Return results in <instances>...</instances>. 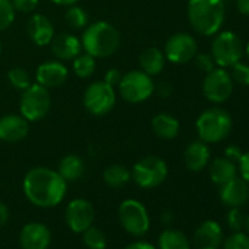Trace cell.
<instances>
[{
	"label": "cell",
	"mask_w": 249,
	"mask_h": 249,
	"mask_svg": "<svg viewBox=\"0 0 249 249\" xmlns=\"http://www.w3.org/2000/svg\"><path fill=\"white\" fill-rule=\"evenodd\" d=\"M223 242V231L217 221H204L194 234L195 249H218Z\"/></svg>",
	"instance_id": "19"
},
{
	"label": "cell",
	"mask_w": 249,
	"mask_h": 249,
	"mask_svg": "<svg viewBox=\"0 0 249 249\" xmlns=\"http://www.w3.org/2000/svg\"><path fill=\"white\" fill-rule=\"evenodd\" d=\"M221 201L229 207H240L249 199V185L242 178H233L220 189Z\"/></svg>",
	"instance_id": "20"
},
{
	"label": "cell",
	"mask_w": 249,
	"mask_h": 249,
	"mask_svg": "<svg viewBox=\"0 0 249 249\" xmlns=\"http://www.w3.org/2000/svg\"><path fill=\"white\" fill-rule=\"evenodd\" d=\"M8 79L12 87H15L17 89H21V91H24L25 88H28L31 85V78H30L28 72L22 68H12L8 72Z\"/></svg>",
	"instance_id": "31"
},
{
	"label": "cell",
	"mask_w": 249,
	"mask_h": 249,
	"mask_svg": "<svg viewBox=\"0 0 249 249\" xmlns=\"http://www.w3.org/2000/svg\"><path fill=\"white\" fill-rule=\"evenodd\" d=\"M160 249H191L188 237L179 230H164L159 237Z\"/></svg>",
	"instance_id": "27"
},
{
	"label": "cell",
	"mask_w": 249,
	"mask_h": 249,
	"mask_svg": "<svg viewBox=\"0 0 249 249\" xmlns=\"http://www.w3.org/2000/svg\"><path fill=\"white\" fill-rule=\"evenodd\" d=\"M84 243L89 249H104L107 246V237L103 230L91 226L84 231Z\"/></svg>",
	"instance_id": "30"
},
{
	"label": "cell",
	"mask_w": 249,
	"mask_h": 249,
	"mask_svg": "<svg viewBox=\"0 0 249 249\" xmlns=\"http://www.w3.org/2000/svg\"><path fill=\"white\" fill-rule=\"evenodd\" d=\"M50 46H52V53L60 62L73 60L82 50L81 40L69 33H62L57 36L54 34Z\"/></svg>",
	"instance_id": "18"
},
{
	"label": "cell",
	"mask_w": 249,
	"mask_h": 249,
	"mask_svg": "<svg viewBox=\"0 0 249 249\" xmlns=\"http://www.w3.org/2000/svg\"><path fill=\"white\" fill-rule=\"evenodd\" d=\"M192 60L195 62V66H196L201 72H205V73L211 72V71L214 69V65H215L213 56H211V54H205V53H201V54L196 53L195 57H194Z\"/></svg>",
	"instance_id": "36"
},
{
	"label": "cell",
	"mask_w": 249,
	"mask_h": 249,
	"mask_svg": "<svg viewBox=\"0 0 249 249\" xmlns=\"http://www.w3.org/2000/svg\"><path fill=\"white\" fill-rule=\"evenodd\" d=\"M231 131L230 114L220 108L213 107L199 114L196 119V132L201 141L205 144H215L229 137Z\"/></svg>",
	"instance_id": "4"
},
{
	"label": "cell",
	"mask_w": 249,
	"mask_h": 249,
	"mask_svg": "<svg viewBox=\"0 0 249 249\" xmlns=\"http://www.w3.org/2000/svg\"><path fill=\"white\" fill-rule=\"evenodd\" d=\"M116 88L104 81H95L89 84L84 92V107L94 116H104L110 113L116 104Z\"/></svg>",
	"instance_id": "9"
},
{
	"label": "cell",
	"mask_w": 249,
	"mask_h": 249,
	"mask_svg": "<svg viewBox=\"0 0 249 249\" xmlns=\"http://www.w3.org/2000/svg\"><path fill=\"white\" fill-rule=\"evenodd\" d=\"M243 227L245 230L249 233V215H245V221H243Z\"/></svg>",
	"instance_id": "46"
},
{
	"label": "cell",
	"mask_w": 249,
	"mask_h": 249,
	"mask_svg": "<svg viewBox=\"0 0 249 249\" xmlns=\"http://www.w3.org/2000/svg\"><path fill=\"white\" fill-rule=\"evenodd\" d=\"M124 249H156V248L153 245L147 243V242H135V243L126 246Z\"/></svg>",
	"instance_id": "43"
},
{
	"label": "cell",
	"mask_w": 249,
	"mask_h": 249,
	"mask_svg": "<svg viewBox=\"0 0 249 249\" xmlns=\"http://www.w3.org/2000/svg\"><path fill=\"white\" fill-rule=\"evenodd\" d=\"M66 180L59 172L47 167H34L24 179V192L27 198L34 205L43 208L60 204L66 195Z\"/></svg>",
	"instance_id": "1"
},
{
	"label": "cell",
	"mask_w": 249,
	"mask_h": 249,
	"mask_svg": "<svg viewBox=\"0 0 249 249\" xmlns=\"http://www.w3.org/2000/svg\"><path fill=\"white\" fill-rule=\"evenodd\" d=\"M120 79H122V73H120L119 69H114V68L108 69V71L104 73V78H103V81H104L106 84H108V85H111V87H114V88L119 85Z\"/></svg>",
	"instance_id": "38"
},
{
	"label": "cell",
	"mask_w": 249,
	"mask_h": 249,
	"mask_svg": "<svg viewBox=\"0 0 249 249\" xmlns=\"http://www.w3.org/2000/svg\"><path fill=\"white\" fill-rule=\"evenodd\" d=\"M68 76H69L68 68L60 60L44 62L37 68V72H36L37 84H40L49 89L63 85L66 82Z\"/></svg>",
	"instance_id": "15"
},
{
	"label": "cell",
	"mask_w": 249,
	"mask_h": 249,
	"mask_svg": "<svg viewBox=\"0 0 249 249\" xmlns=\"http://www.w3.org/2000/svg\"><path fill=\"white\" fill-rule=\"evenodd\" d=\"M8 218H9V210L5 204L0 202V227L6 224Z\"/></svg>",
	"instance_id": "41"
},
{
	"label": "cell",
	"mask_w": 249,
	"mask_h": 249,
	"mask_svg": "<svg viewBox=\"0 0 249 249\" xmlns=\"http://www.w3.org/2000/svg\"><path fill=\"white\" fill-rule=\"evenodd\" d=\"M151 128L154 134L161 140H173L179 135L180 124L179 120L167 113L156 114L151 120Z\"/></svg>",
	"instance_id": "22"
},
{
	"label": "cell",
	"mask_w": 249,
	"mask_h": 249,
	"mask_svg": "<svg viewBox=\"0 0 249 249\" xmlns=\"http://www.w3.org/2000/svg\"><path fill=\"white\" fill-rule=\"evenodd\" d=\"M52 2L60 6H72V5H76L79 0H52Z\"/></svg>",
	"instance_id": "45"
},
{
	"label": "cell",
	"mask_w": 249,
	"mask_h": 249,
	"mask_svg": "<svg viewBox=\"0 0 249 249\" xmlns=\"http://www.w3.org/2000/svg\"><path fill=\"white\" fill-rule=\"evenodd\" d=\"M242 151H240V148L239 147H236V145H230V147H227L226 148V159H229V160H231V161H239V159L242 157Z\"/></svg>",
	"instance_id": "40"
},
{
	"label": "cell",
	"mask_w": 249,
	"mask_h": 249,
	"mask_svg": "<svg viewBox=\"0 0 249 249\" xmlns=\"http://www.w3.org/2000/svg\"><path fill=\"white\" fill-rule=\"evenodd\" d=\"M245 53L242 40L230 31L220 33L211 44V56L220 68H230L240 62Z\"/></svg>",
	"instance_id": "7"
},
{
	"label": "cell",
	"mask_w": 249,
	"mask_h": 249,
	"mask_svg": "<svg viewBox=\"0 0 249 249\" xmlns=\"http://www.w3.org/2000/svg\"><path fill=\"white\" fill-rule=\"evenodd\" d=\"M233 85L234 82L227 71H224L223 68H214L204 78L202 92L208 101L220 104L230 98L233 92Z\"/></svg>",
	"instance_id": "11"
},
{
	"label": "cell",
	"mask_w": 249,
	"mask_h": 249,
	"mask_svg": "<svg viewBox=\"0 0 249 249\" xmlns=\"http://www.w3.org/2000/svg\"><path fill=\"white\" fill-rule=\"evenodd\" d=\"M243 221H245V214L237 207H233L227 213V224H229L230 229L239 231L243 227Z\"/></svg>",
	"instance_id": "35"
},
{
	"label": "cell",
	"mask_w": 249,
	"mask_h": 249,
	"mask_svg": "<svg viewBox=\"0 0 249 249\" xmlns=\"http://www.w3.org/2000/svg\"><path fill=\"white\" fill-rule=\"evenodd\" d=\"M119 221L122 227L134 236H141L150 229V217L145 207L137 199H126L119 207Z\"/></svg>",
	"instance_id": "10"
},
{
	"label": "cell",
	"mask_w": 249,
	"mask_h": 249,
	"mask_svg": "<svg viewBox=\"0 0 249 249\" xmlns=\"http://www.w3.org/2000/svg\"><path fill=\"white\" fill-rule=\"evenodd\" d=\"M208 160H210V148L201 140L191 142L183 153L185 166L192 172L202 170L208 164Z\"/></svg>",
	"instance_id": "21"
},
{
	"label": "cell",
	"mask_w": 249,
	"mask_h": 249,
	"mask_svg": "<svg viewBox=\"0 0 249 249\" xmlns=\"http://www.w3.org/2000/svg\"><path fill=\"white\" fill-rule=\"evenodd\" d=\"M0 53H2V41H0Z\"/></svg>",
	"instance_id": "48"
},
{
	"label": "cell",
	"mask_w": 249,
	"mask_h": 249,
	"mask_svg": "<svg viewBox=\"0 0 249 249\" xmlns=\"http://www.w3.org/2000/svg\"><path fill=\"white\" fill-rule=\"evenodd\" d=\"M224 249H249V236L240 231L229 236L224 242Z\"/></svg>",
	"instance_id": "34"
},
{
	"label": "cell",
	"mask_w": 249,
	"mask_h": 249,
	"mask_svg": "<svg viewBox=\"0 0 249 249\" xmlns=\"http://www.w3.org/2000/svg\"><path fill=\"white\" fill-rule=\"evenodd\" d=\"M15 12L11 0H0V31L8 30L14 24Z\"/></svg>",
	"instance_id": "32"
},
{
	"label": "cell",
	"mask_w": 249,
	"mask_h": 249,
	"mask_svg": "<svg viewBox=\"0 0 249 249\" xmlns=\"http://www.w3.org/2000/svg\"><path fill=\"white\" fill-rule=\"evenodd\" d=\"M198 53V44L195 38L186 33L173 34L164 46V56L169 62L183 65L191 62Z\"/></svg>",
	"instance_id": "12"
},
{
	"label": "cell",
	"mask_w": 249,
	"mask_h": 249,
	"mask_svg": "<svg viewBox=\"0 0 249 249\" xmlns=\"http://www.w3.org/2000/svg\"><path fill=\"white\" fill-rule=\"evenodd\" d=\"M65 19L68 22L69 27H72L73 30H82L88 25V14L79 8V6H69V9L66 11Z\"/></svg>",
	"instance_id": "29"
},
{
	"label": "cell",
	"mask_w": 249,
	"mask_h": 249,
	"mask_svg": "<svg viewBox=\"0 0 249 249\" xmlns=\"http://www.w3.org/2000/svg\"><path fill=\"white\" fill-rule=\"evenodd\" d=\"M239 172H240V178L243 180H246L249 183V151L242 154V157L239 159Z\"/></svg>",
	"instance_id": "39"
},
{
	"label": "cell",
	"mask_w": 249,
	"mask_h": 249,
	"mask_svg": "<svg viewBox=\"0 0 249 249\" xmlns=\"http://www.w3.org/2000/svg\"><path fill=\"white\" fill-rule=\"evenodd\" d=\"M117 87L120 97L132 104H138L148 100L156 91L153 78L144 71H131L122 75V79Z\"/></svg>",
	"instance_id": "5"
},
{
	"label": "cell",
	"mask_w": 249,
	"mask_h": 249,
	"mask_svg": "<svg viewBox=\"0 0 249 249\" xmlns=\"http://www.w3.org/2000/svg\"><path fill=\"white\" fill-rule=\"evenodd\" d=\"M27 34L30 37V40L40 46H49L54 37V27L52 24V21L49 18H46L41 14H34L27 24Z\"/></svg>",
	"instance_id": "17"
},
{
	"label": "cell",
	"mask_w": 249,
	"mask_h": 249,
	"mask_svg": "<svg viewBox=\"0 0 249 249\" xmlns=\"http://www.w3.org/2000/svg\"><path fill=\"white\" fill-rule=\"evenodd\" d=\"M237 11L242 15L249 17V0H237Z\"/></svg>",
	"instance_id": "42"
},
{
	"label": "cell",
	"mask_w": 249,
	"mask_h": 249,
	"mask_svg": "<svg viewBox=\"0 0 249 249\" xmlns=\"http://www.w3.org/2000/svg\"><path fill=\"white\" fill-rule=\"evenodd\" d=\"M30 132V122L22 114H6L0 117V141L19 142Z\"/></svg>",
	"instance_id": "14"
},
{
	"label": "cell",
	"mask_w": 249,
	"mask_h": 249,
	"mask_svg": "<svg viewBox=\"0 0 249 249\" xmlns=\"http://www.w3.org/2000/svg\"><path fill=\"white\" fill-rule=\"evenodd\" d=\"M65 218L72 231L84 233L88 227L92 226V221L95 218V210L89 201L84 198H76L71 201L66 207Z\"/></svg>",
	"instance_id": "13"
},
{
	"label": "cell",
	"mask_w": 249,
	"mask_h": 249,
	"mask_svg": "<svg viewBox=\"0 0 249 249\" xmlns=\"http://www.w3.org/2000/svg\"><path fill=\"white\" fill-rule=\"evenodd\" d=\"M188 19L195 33L205 37L217 34L224 22L223 0H189Z\"/></svg>",
	"instance_id": "2"
},
{
	"label": "cell",
	"mask_w": 249,
	"mask_h": 249,
	"mask_svg": "<svg viewBox=\"0 0 249 249\" xmlns=\"http://www.w3.org/2000/svg\"><path fill=\"white\" fill-rule=\"evenodd\" d=\"M57 172L66 182H75L82 178L85 172V163L79 156L68 154L60 160Z\"/></svg>",
	"instance_id": "24"
},
{
	"label": "cell",
	"mask_w": 249,
	"mask_h": 249,
	"mask_svg": "<svg viewBox=\"0 0 249 249\" xmlns=\"http://www.w3.org/2000/svg\"><path fill=\"white\" fill-rule=\"evenodd\" d=\"M157 91H159V94H160L161 97H169L170 92H172V88H170V85H169L167 82H161L160 87L157 88Z\"/></svg>",
	"instance_id": "44"
},
{
	"label": "cell",
	"mask_w": 249,
	"mask_h": 249,
	"mask_svg": "<svg viewBox=\"0 0 249 249\" xmlns=\"http://www.w3.org/2000/svg\"><path fill=\"white\" fill-rule=\"evenodd\" d=\"M210 178L214 183L217 185H224L229 180H231L233 178H236V164L234 161L221 157V159H215L211 166H210Z\"/></svg>",
	"instance_id": "25"
},
{
	"label": "cell",
	"mask_w": 249,
	"mask_h": 249,
	"mask_svg": "<svg viewBox=\"0 0 249 249\" xmlns=\"http://www.w3.org/2000/svg\"><path fill=\"white\" fill-rule=\"evenodd\" d=\"M169 169L164 160L156 156H148L135 163L131 178L141 188L150 189L161 185L167 178Z\"/></svg>",
	"instance_id": "8"
},
{
	"label": "cell",
	"mask_w": 249,
	"mask_h": 249,
	"mask_svg": "<svg viewBox=\"0 0 249 249\" xmlns=\"http://www.w3.org/2000/svg\"><path fill=\"white\" fill-rule=\"evenodd\" d=\"M50 239V230L43 223H28L19 234L22 249H47Z\"/></svg>",
	"instance_id": "16"
},
{
	"label": "cell",
	"mask_w": 249,
	"mask_h": 249,
	"mask_svg": "<svg viewBox=\"0 0 249 249\" xmlns=\"http://www.w3.org/2000/svg\"><path fill=\"white\" fill-rule=\"evenodd\" d=\"M50 106H52V98H50L49 88L36 82L22 91L19 100V110L21 114L28 122H37L44 119L50 111Z\"/></svg>",
	"instance_id": "6"
},
{
	"label": "cell",
	"mask_w": 249,
	"mask_h": 249,
	"mask_svg": "<svg viewBox=\"0 0 249 249\" xmlns=\"http://www.w3.org/2000/svg\"><path fill=\"white\" fill-rule=\"evenodd\" d=\"M230 68H231L230 76H231L233 82H236L239 85L249 87V65L237 62V63H234Z\"/></svg>",
	"instance_id": "33"
},
{
	"label": "cell",
	"mask_w": 249,
	"mask_h": 249,
	"mask_svg": "<svg viewBox=\"0 0 249 249\" xmlns=\"http://www.w3.org/2000/svg\"><path fill=\"white\" fill-rule=\"evenodd\" d=\"M245 53H246V56H248V59H249V43H248V46H246V49H245Z\"/></svg>",
	"instance_id": "47"
},
{
	"label": "cell",
	"mask_w": 249,
	"mask_h": 249,
	"mask_svg": "<svg viewBox=\"0 0 249 249\" xmlns=\"http://www.w3.org/2000/svg\"><path fill=\"white\" fill-rule=\"evenodd\" d=\"M73 72L76 76L79 78H89L97 68V62L95 57L88 54V53H79L75 59H73Z\"/></svg>",
	"instance_id": "28"
},
{
	"label": "cell",
	"mask_w": 249,
	"mask_h": 249,
	"mask_svg": "<svg viewBox=\"0 0 249 249\" xmlns=\"http://www.w3.org/2000/svg\"><path fill=\"white\" fill-rule=\"evenodd\" d=\"M81 44L85 53L94 56L95 59L108 57L119 49L120 34L111 24L97 21L84 28Z\"/></svg>",
	"instance_id": "3"
},
{
	"label": "cell",
	"mask_w": 249,
	"mask_h": 249,
	"mask_svg": "<svg viewBox=\"0 0 249 249\" xmlns=\"http://www.w3.org/2000/svg\"><path fill=\"white\" fill-rule=\"evenodd\" d=\"M103 180L110 188H122L131 180V172L122 164H111L104 170Z\"/></svg>",
	"instance_id": "26"
},
{
	"label": "cell",
	"mask_w": 249,
	"mask_h": 249,
	"mask_svg": "<svg viewBox=\"0 0 249 249\" xmlns=\"http://www.w3.org/2000/svg\"><path fill=\"white\" fill-rule=\"evenodd\" d=\"M164 63H166L164 52H161L157 47H147L140 54V66H141V71H144L150 76L159 75L163 71Z\"/></svg>",
	"instance_id": "23"
},
{
	"label": "cell",
	"mask_w": 249,
	"mask_h": 249,
	"mask_svg": "<svg viewBox=\"0 0 249 249\" xmlns=\"http://www.w3.org/2000/svg\"><path fill=\"white\" fill-rule=\"evenodd\" d=\"M14 8L17 12H22V14H31L37 9L40 0H11Z\"/></svg>",
	"instance_id": "37"
}]
</instances>
